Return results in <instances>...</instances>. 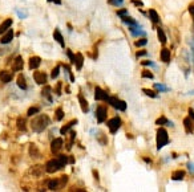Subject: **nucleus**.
Segmentation results:
<instances>
[{
	"label": "nucleus",
	"mask_w": 194,
	"mask_h": 192,
	"mask_svg": "<svg viewBox=\"0 0 194 192\" xmlns=\"http://www.w3.org/2000/svg\"><path fill=\"white\" fill-rule=\"evenodd\" d=\"M165 126H168V127H174V122H171V121H166Z\"/></svg>",
	"instance_id": "obj_48"
},
{
	"label": "nucleus",
	"mask_w": 194,
	"mask_h": 192,
	"mask_svg": "<svg viewBox=\"0 0 194 192\" xmlns=\"http://www.w3.org/2000/svg\"><path fill=\"white\" fill-rule=\"evenodd\" d=\"M76 123H77V119H72L71 122H68L65 126H63V127H61V130H60L61 135H65V134H67V132L73 127V125H76Z\"/></svg>",
	"instance_id": "obj_13"
},
{
	"label": "nucleus",
	"mask_w": 194,
	"mask_h": 192,
	"mask_svg": "<svg viewBox=\"0 0 194 192\" xmlns=\"http://www.w3.org/2000/svg\"><path fill=\"white\" fill-rule=\"evenodd\" d=\"M117 110H121V111H125V110H126V102H125V101L119 100V103H117Z\"/></svg>",
	"instance_id": "obj_31"
},
{
	"label": "nucleus",
	"mask_w": 194,
	"mask_h": 192,
	"mask_svg": "<svg viewBox=\"0 0 194 192\" xmlns=\"http://www.w3.org/2000/svg\"><path fill=\"white\" fill-rule=\"evenodd\" d=\"M142 92L145 93V94L148 95V97H152V98H157L158 97V94H157L154 90H150V89H142Z\"/></svg>",
	"instance_id": "obj_29"
},
{
	"label": "nucleus",
	"mask_w": 194,
	"mask_h": 192,
	"mask_svg": "<svg viewBox=\"0 0 194 192\" xmlns=\"http://www.w3.org/2000/svg\"><path fill=\"white\" fill-rule=\"evenodd\" d=\"M159 57H161V61H162V62L169 64V62H170V58H171L170 50H169V49H166V48L161 49V52H159Z\"/></svg>",
	"instance_id": "obj_8"
},
{
	"label": "nucleus",
	"mask_w": 194,
	"mask_h": 192,
	"mask_svg": "<svg viewBox=\"0 0 194 192\" xmlns=\"http://www.w3.org/2000/svg\"><path fill=\"white\" fill-rule=\"evenodd\" d=\"M166 121H168V119H166V117H164V115H162V117H159L158 119L156 121V125H157V126H165Z\"/></svg>",
	"instance_id": "obj_33"
},
{
	"label": "nucleus",
	"mask_w": 194,
	"mask_h": 192,
	"mask_svg": "<svg viewBox=\"0 0 194 192\" xmlns=\"http://www.w3.org/2000/svg\"><path fill=\"white\" fill-rule=\"evenodd\" d=\"M185 178V171L183 170H178V171H176L171 175V180H174V181H180V180H182V179Z\"/></svg>",
	"instance_id": "obj_18"
},
{
	"label": "nucleus",
	"mask_w": 194,
	"mask_h": 192,
	"mask_svg": "<svg viewBox=\"0 0 194 192\" xmlns=\"http://www.w3.org/2000/svg\"><path fill=\"white\" fill-rule=\"evenodd\" d=\"M157 36H158L159 43H162V44L166 43V34H165V32H164L161 28H157Z\"/></svg>",
	"instance_id": "obj_22"
},
{
	"label": "nucleus",
	"mask_w": 194,
	"mask_h": 192,
	"mask_svg": "<svg viewBox=\"0 0 194 192\" xmlns=\"http://www.w3.org/2000/svg\"><path fill=\"white\" fill-rule=\"evenodd\" d=\"M154 88H156L157 90H159V92H164V93L170 92V89H169V88H166L164 83H154Z\"/></svg>",
	"instance_id": "obj_27"
},
{
	"label": "nucleus",
	"mask_w": 194,
	"mask_h": 192,
	"mask_svg": "<svg viewBox=\"0 0 194 192\" xmlns=\"http://www.w3.org/2000/svg\"><path fill=\"white\" fill-rule=\"evenodd\" d=\"M149 16H150V20L153 21L154 24H157L159 21V16H158V13H157V11L156 9H149Z\"/></svg>",
	"instance_id": "obj_21"
},
{
	"label": "nucleus",
	"mask_w": 194,
	"mask_h": 192,
	"mask_svg": "<svg viewBox=\"0 0 194 192\" xmlns=\"http://www.w3.org/2000/svg\"><path fill=\"white\" fill-rule=\"evenodd\" d=\"M141 76L144 78H150V80H153V77H154V76L152 74L150 70H146V69H145V70H142V74Z\"/></svg>",
	"instance_id": "obj_34"
},
{
	"label": "nucleus",
	"mask_w": 194,
	"mask_h": 192,
	"mask_svg": "<svg viewBox=\"0 0 194 192\" xmlns=\"http://www.w3.org/2000/svg\"><path fill=\"white\" fill-rule=\"evenodd\" d=\"M148 44V40L146 39H140L138 41H136V46H144Z\"/></svg>",
	"instance_id": "obj_37"
},
{
	"label": "nucleus",
	"mask_w": 194,
	"mask_h": 192,
	"mask_svg": "<svg viewBox=\"0 0 194 192\" xmlns=\"http://www.w3.org/2000/svg\"><path fill=\"white\" fill-rule=\"evenodd\" d=\"M41 64V58L40 57H31L29 58V68L31 69H37Z\"/></svg>",
	"instance_id": "obj_14"
},
{
	"label": "nucleus",
	"mask_w": 194,
	"mask_h": 192,
	"mask_svg": "<svg viewBox=\"0 0 194 192\" xmlns=\"http://www.w3.org/2000/svg\"><path fill=\"white\" fill-rule=\"evenodd\" d=\"M61 147H63V139H61V138H56L55 141L52 142V144H51V150H52L53 154L60 151Z\"/></svg>",
	"instance_id": "obj_9"
},
{
	"label": "nucleus",
	"mask_w": 194,
	"mask_h": 192,
	"mask_svg": "<svg viewBox=\"0 0 194 192\" xmlns=\"http://www.w3.org/2000/svg\"><path fill=\"white\" fill-rule=\"evenodd\" d=\"M0 80L3 81L4 83H8L12 81V73L7 72V70H3V72H0Z\"/></svg>",
	"instance_id": "obj_16"
},
{
	"label": "nucleus",
	"mask_w": 194,
	"mask_h": 192,
	"mask_svg": "<svg viewBox=\"0 0 194 192\" xmlns=\"http://www.w3.org/2000/svg\"><path fill=\"white\" fill-rule=\"evenodd\" d=\"M166 144H169V134L164 127H159L157 130V150H161Z\"/></svg>",
	"instance_id": "obj_2"
},
{
	"label": "nucleus",
	"mask_w": 194,
	"mask_h": 192,
	"mask_svg": "<svg viewBox=\"0 0 194 192\" xmlns=\"http://www.w3.org/2000/svg\"><path fill=\"white\" fill-rule=\"evenodd\" d=\"M142 65H149V66H154V64H153V61H142Z\"/></svg>",
	"instance_id": "obj_45"
},
{
	"label": "nucleus",
	"mask_w": 194,
	"mask_h": 192,
	"mask_svg": "<svg viewBox=\"0 0 194 192\" xmlns=\"http://www.w3.org/2000/svg\"><path fill=\"white\" fill-rule=\"evenodd\" d=\"M53 39H55V40L57 41V43L60 44L61 46H65V43H64V37H63V34L60 33V31H59V29H56V31L53 32Z\"/></svg>",
	"instance_id": "obj_20"
},
{
	"label": "nucleus",
	"mask_w": 194,
	"mask_h": 192,
	"mask_svg": "<svg viewBox=\"0 0 194 192\" xmlns=\"http://www.w3.org/2000/svg\"><path fill=\"white\" fill-rule=\"evenodd\" d=\"M67 56L68 57H69V60H71V62H75V55H73L72 53V50H71V49H67Z\"/></svg>",
	"instance_id": "obj_38"
},
{
	"label": "nucleus",
	"mask_w": 194,
	"mask_h": 192,
	"mask_svg": "<svg viewBox=\"0 0 194 192\" xmlns=\"http://www.w3.org/2000/svg\"><path fill=\"white\" fill-rule=\"evenodd\" d=\"M29 154H31V155H35V156L39 154V152H37V149H36V146H31V150H29Z\"/></svg>",
	"instance_id": "obj_42"
},
{
	"label": "nucleus",
	"mask_w": 194,
	"mask_h": 192,
	"mask_svg": "<svg viewBox=\"0 0 194 192\" xmlns=\"http://www.w3.org/2000/svg\"><path fill=\"white\" fill-rule=\"evenodd\" d=\"M32 172H33V174H35V175H41V174H43V168H41L40 166H36V167H32Z\"/></svg>",
	"instance_id": "obj_36"
},
{
	"label": "nucleus",
	"mask_w": 194,
	"mask_h": 192,
	"mask_svg": "<svg viewBox=\"0 0 194 192\" xmlns=\"http://www.w3.org/2000/svg\"><path fill=\"white\" fill-rule=\"evenodd\" d=\"M76 65V68L77 69H81L83 68V64H84V56L81 55V53H76L75 56V62H73Z\"/></svg>",
	"instance_id": "obj_17"
},
{
	"label": "nucleus",
	"mask_w": 194,
	"mask_h": 192,
	"mask_svg": "<svg viewBox=\"0 0 194 192\" xmlns=\"http://www.w3.org/2000/svg\"><path fill=\"white\" fill-rule=\"evenodd\" d=\"M60 168H63V167L60 166V163H59L57 159H52V160H49L45 166V171L49 172V174H52V172L57 171V170H60Z\"/></svg>",
	"instance_id": "obj_5"
},
{
	"label": "nucleus",
	"mask_w": 194,
	"mask_h": 192,
	"mask_svg": "<svg viewBox=\"0 0 194 192\" xmlns=\"http://www.w3.org/2000/svg\"><path fill=\"white\" fill-rule=\"evenodd\" d=\"M108 3L113 4V6H121V4H122V0H108Z\"/></svg>",
	"instance_id": "obj_41"
},
{
	"label": "nucleus",
	"mask_w": 194,
	"mask_h": 192,
	"mask_svg": "<svg viewBox=\"0 0 194 192\" xmlns=\"http://www.w3.org/2000/svg\"><path fill=\"white\" fill-rule=\"evenodd\" d=\"M57 160H59V163H60L61 167H64L68 162H69V160H68V156H65V155H60V156L57 158Z\"/></svg>",
	"instance_id": "obj_30"
},
{
	"label": "nucleus",
	"mask_w": 194,
	"mask_h": 192,
	"mask_svg": "<svg viewBox=\"0 0 194 192\" xmlns=\"http://www.w3.org/2000/svg\"><path fill=\"white\" fill-rule=\"evenodd\" d=\"M59 72H60V66H56L55 69L52 70V78H57V76H59Z\"/></svg>",
	"instance_id": "obj_39"
},
{
	"label": "nucleus",
	"mask_w": 194,
	"mask_h": 192,
	"mask_svg": "<svg viewBox=\"0 0 194 192\" xmlns=\"http://www.w3.org/2000/svg\"><path fill=\"white\" fill-rule=\"evenodd\" d=\"M59 187V179H52V180H49V183H48V188L52 189V191H55V189H57Z\"/></svg>",
	"instance_id": "obj_26"
},
{
	"label": "nucleus",
	"mask_w": 194,
	"mask_h": 192,
	"mask_svg": "<svg viewBox=\"0 0 194 192\" xmlns=\"http://www.w3.org/2000/svg\"><path fill=\"white\" fill-rule=\"evenodd\" d=\"M121 20L124 21V23L129 24V25H137V21L134 20V19H132L131 16H121Z\"/></svg>",
	"instance_id": "obj_23"
},
{
	"label": "nucleus",
	"mask_w": 194,
	"mask_h": 192,
	"mask_svg": "<svg viewBox=\"0 0 194 192\" xmlns=\"http://www.w3.org/2000/svg\"><path fill=\"white\" fill-rule=\"evenodd\" d=\"M18 86L20 88V89H23V90H25V89H27L25 78H24L23 76H19V78H18Z\"/></svg>",
	"instance_id": "obj_24"
},
{
	"label": "nucleus",
	"mask_w": 194,
	"mask_h": 192,
	"mask_svg": "<svg viewBox=\"0 0 194 192\" xmlns=\"http://www.w3.org/2000/svg\"><path fill=\"white\" fill-rule=\"evenodd\" d=\"M183 125H185L186 132H188V134H193V132H194V127H193V123H191L190 117H188V118L183 119Z\"/></svg>",
	"instance_id": "obj_15"
},
{
	"label": "nucleus",
	"mask_w": 194,
	"mask_h": 192,
	"mask_svg": "<svg viewBox=\"0 0 194 192\" xmlns=\"http://www.w3.org/2000/svg\"><path fill=\"white\" fill-rule=\"evenodd\" d=\"M63 118H64V111H63V109L60 107V109L56 110V119H57V121H61Z\"/></svg>",
	"instance_id": "obj_35"
},
{
	"label": "nucleus",
	"mask_w": 194,
	"mask_h": 192,
	"mask_svg": "<svg viewBox=\"0 0 194 192\" xmlns=\"http://www.w3.org/2000/svg\"><path fill=\"white\" fill-rule=\"evenodd\" d=\"M18 127L19 130H23V131H25V119H23V118H18Z\"/></svg>",
	"instance_id": "obj_28"
},
{
	"label": "nucleus",
	"mask_w": 194,
	"mask_h": 192,
	"mask_svg": "<svg viewBox=\"0 0 194 192\" xmlns=\"http://www.w3.org/2000/svg\"><path fill=\"white\" fill-rule=\"evenodd\" d=\"M144 160L146 162V163H152V159H149V158H146V156H144Z\"/></svg>",
	"instance_id": "obj_52"
},
{
	"label": "nucleus",
	"mask_w": 194,
	"mask_h": 192,
	"mask_svg": "<svg viewBox=\"0 0 194 192\" xmlns=\"http://www.w3.org/2000/svg\"><path fill=\"white\" fill-rule=\"evenodd\" d=\"M11 25H12V19H7V20L4 21L1 25H0V34L6 33V32L9 29V27H11Z\"/></svg>",
	"instance_id": "obj_19"
},
{
	"label": "nucleus",
	"mask_w": 194,
	"mask_h": 192,
	"mask_svg": "<svg viewBox=\"0 0 194 192\" xmlns=\"http://www.w3.org/2000/svg\"><path fill=\"white\" fill-rule=\"evenodd\" d=\"M12 39H13V31L8 29V31H7L6 33L1 36V40H0V43H1V44H9L12 41Z\"/></svg>",
	"instance_id": "obj_10"
},
{
	"label": "nucleus",
	"mask_w": 194,
	"mask_h": 192,
	"mask_svg": "<svg viewBox=\"0 0 194 192\" xmlns=\"http://www.w3.org/2000/svg\"><path fill=\"white\" fill-rule=\"evenodd\" d=\"M117 15H119V16H126L128 11L126 9H120V11H117Z\"/></svg>",
	"instance_id": "obj_44"
},
{
	"label": "nucleus",
	"mask_w": 194,
	"mask_h": 192,
	"mask_svg": "<svg viewBox=\"0 0 194 192\" xmlns=\"http://www.w3.org/2000/svg\"><path fill=\"white\" fill-rule=\"evenodd\" d=\"M33 78H35L36 83H39V85H45L47 83V74L44 72H35L33 73Z\"/></svg>",
	"instance_id": "obj_7"
},
{
	"label": "nucleus",
	"mask_w": 194,
	"mask_h": 192,
	"mask_svg": "<svg viewBox=\"0 0 194 192\" xmlns=\"http://www.w3.org/2000/svg\"><path fill=\"white\" fill-rule=\"evenodd\" d=\"M95 98L97 101H108L109 95H108V93L105 92V90H102L101 88H96V90H95Z\"/></svg>",
	"instance_id": "obj_6"
},
{
	"label": "nucleus",
	"mask_w": 194,
	"mask_h": 192,
	"mask_svg": "<svg viewBox=\"0 0 194 192\" xmlns=\"http://www.w3.org/2000/svg\"><path fill=\"white\" fill-rule=\"evenodd\" d=\"M78 102H80V106H81L83 113H88L89 111V106H88V101L83 97L81 94H78Z\"/></svg>",
	"instance_id": "obj_12"
},
{
	"label": "nucleus",
	"mask_w": 194,
	"mask_h": 192,
	"mask_svg": "<svg viewBox=\"0 0 194 192\" xmlns=\"http://www.w3.org/2000/svg\"><path fill=\"white\" fill-rule=\"evenodd\" d=\"M189 117H190L191 121H194V110L193 109H189Z\"/></svg>",
	"instance_id": "obj_46"
},
{
	"label": "nucleus",
	"mask_w": 194,
	"mask_h": 192,
	"mask_svg": "<svg viewBox=\"0 0 194 192\" xmlns=\"http://www.w3.org/2000/svg\"><path fill=\"white\" fill-rule=\"evenodd\" d=\"M68 181V176L67 175H64V176H61V184H65Z\"/></svg>",
	"instance_id": "obj_47"
},
{
	"label": "nucleus",
	"mask_w": 194,
	"mask_h": 192,
	"mask_svg": "<svg viewBox=\"0 0 194 192\" xmlns=\"http://www.w3.org/2000/svg\"><path fill=\"white\" fill-rule=\"evenodd\" d=\"M107 115H108V109L107 106H97V110H96V118H97V122L99 123H102L105 119H107Z\"/></svg>",
	"instance_id": "obj_4"
},
{
	"label": "nucleus",
	"mask_w": 194,
	"mask_h": 192,
	"mask_svg": "<svg viewBox=\"0 0 194 192\" xmlns=\"http://www.w3.org/2000/svg\"><path fill=\"white\" fill-rule=\"evenodd\" d=\"M48 125H49V118L47 117V115H39V117H36L35 119L32 121L31 126H32V130H33V131L41 132Z\"/></svg>",
	"instance_id": "obj_1"
},
{
	"label": "nucleus",
	"mask_w": 194,
	"mask_h": 192,
	"mask_svg": "<svg viewBox=\"0 0 194 192\" xmlns=\"http://www.w3.org/2000/svg\"><path fill=\"white\" fill-rule=\"evenodd\" d=\"M39 111H40V107L32 106V107H29V109H28V111H27V115H28V117H33V115H36Z\"/></svg>",
	"instance_id": "obj_25"
},
{
	"label": "nucleus",
	"mask_w": 194,
	"mask_h": 192,
	"mask_svg": "<svg viewBox=\"0 0 194 192\" xmlns=\"http://www.w3.org/2000/svg\"><path fill=\"white\" fill-rule=\"evenodd\" d=\"M121 123H122V121H121L120 117H114V118H112V119L108 121V127H109L110 132L114 134V132L119 131V129L121 127Z\"/></svg>",
	"instance_id": "obj_3"
},
{
	"label": "nucleus",
	"mask_w": 194,
	"mask_h": 192,
	"mask_svg": "<svg viewBox=\"0 0 194 192\" xmlns=\"http://www.w3.org/2000/svg\"><path fill=\"white\" fill-rule=\"evenodd\" d=\"M144 56H148V50H145V49H141V50L137 52V57H144Z\"/></svg>",
	"instance_id": "obj_40"
},
{
	"label": "nucleus",
	"mask_w": 194,
	"mask_h": 192,
	"mask_svg": "<svg viewBox=\"0 0 194 192\" xmlns=\"http://www.w3.org/2000/svg\"><path fill=\"white\" fill-rule=\"evenodd\" d=\"M189 12H190V15L194 17V6H190V7H189Z\"/></svg>",
	"instance_id": "obj_50"
},
{
	"label": "nucleus",
	"mask_w": 194,
	"mask_h": 192,
	"mask_svg": "<svg viewBox=\"0 0 194 192\" xmlns=\"http://www.w3.org/2000/svg\"><path fill=\"white\" fill-rule=\"evenodd\" d=\"M93 175H95V179H96V180L99 181V172H97V171H93Z\"/></svg>",
	"instance_id": "obj_51"
},
{
	"label": "nucleus",
	"mask_w": 194,
	"mask_h": 192,
	"mask_svg": "<svg viewBox=\"0 0 194 192\" xmlns=\"http://www.w3.org/2000/svg\"><path fill=\"white\" fill-rule=\"evenodd\" d=\"M49 93H51V88L49 86H45V88H44L43 89V92H41V94L44 95V97H48V100H52V98H51V95H49Z\"/></svg>",
	"instance_id": "obj_32"
},
{
	"label": "nucleus",
	"mask_w": 194,
	"mask_h": 192,
	"mask_svg": "<svg viewBox=\"0 0 194 192\" xmlns=\"http://www.w3.org/2000/svg\"><path fill=\"white\" fill-rule=\"evenodd\" d=\"M21 69H23V58H21L20 56H18V57L15 58L12 70H13V72H19V70H21Z\"/></svg>",
	"instance_id": "obj_11"
},
{
	"label": "nucleus",
	"mask_w": 194,
	"mask_h": 192,
	"mask_svg": "<svg viewBox=\"0 0 194 192\" xmlns=\"http://www.w3.org/2000/svg\"><path fill=\"white\" fill-rule=\"evenodd\" d=\"M186 167H188V168H189V171H190V172H193V174H194V163L189 162V163L186 164Z\"/></svg>",
	"instance_id": "obj_43"
},
{
	"label": "nucleus",
	"mask_w": 194,
	"mask_h": 192,
	"mask_svg": "<svg viewBox=\"0 0 194 192\" xmlns=\"http://www.w3.org/2000/svg\"><path fill=\"white\" fill-rule=\"evenodd\" d=\"M132 3L136 4V6H138V7H142V1H138V0H133Z\"/></svg>",
	"instance_id": "obj_49"
}]
</instances>
